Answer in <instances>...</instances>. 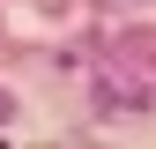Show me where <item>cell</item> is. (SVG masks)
<instances>
[{
    "label": "cell",
    "instance_id": "obj_1",
    "mask_svg": "<svg viewBox=\"0 0 156 149\" xmlns=\"http://www.w3.org/2000/svg\"><path fill=\"white\" fill-rule=\"evenodd\" d=\"M0 112H8V97H0Z\"/></svg>",
    "mask_w": 156,
    "mask_h": 149
}]
</instances>
